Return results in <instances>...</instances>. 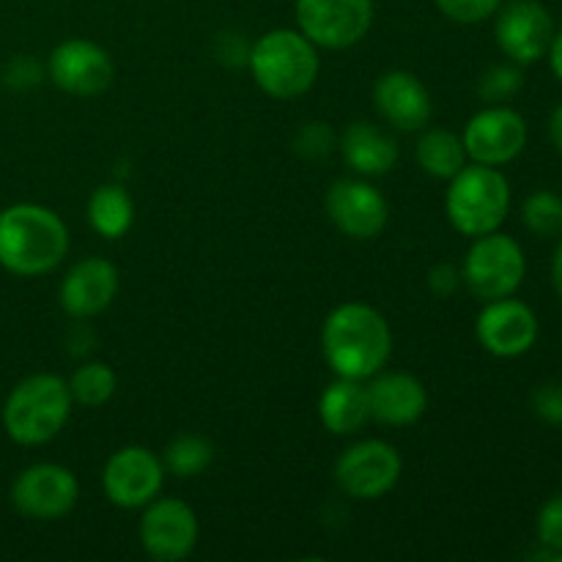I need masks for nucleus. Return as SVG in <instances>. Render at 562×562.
Here are the masks:
<instances>
[{"instance_id":"7","label":"nucleus","mask_w":562,"mask_h":562,"mask_svg":"<svg viewBox=\"0 0 562 562\" xmlns=\"http://www.w3.org/2000/svg\"><path fill=\"white\" fill-rule=\"evenodd\" d=\"M404 461L384 439H362L344 450L335 464L340 492L355 499H382L398 486Z\"/></svg>"},{"instance_id":"4","label":"nucleus","mask_w":562,"mask_h":562,"mask_svg":"<svg viewBox=\"0 0 562 562\" xmlns=\"http://www.w3.org/2000/svg\"><path fill=\"white\" fill-rule=\"evenodd\" d=\"M247 66L256 86L274 99L302 97L311 91L322 71L316 44L291 27L263 33L247 53Z\"/></svg>"},{"instance_id":"10","label":"nucleus","mask_w":562,"mask_h":562,"mask_svg":"<svg viewBox=\"0 0 562 562\" xmlns=\"http://www.w3.org/2000/svg\"><path fill=\"white\" fill-rule=\"evenodd\" d=\"M80 499V483L75 472L60 464H33L11 483V505L25 519L55 521L71 514Z\"/></svg>"},{"instance_id":"16","label":"nucleus","mask_w":562,"mask_h":562,"mask_svg":"<svg viewBox=\"0 0 562 562\" xmlns=\"http://www.w3.org/2000/svg\"><path fill=\"white\" fill-rule=\"evenodd\" d=\"M477 344L494 357H521L536 346L538 340V316L530 305L503 296V300L486 302L475 322Z\"/></svg>"},{"instance_id":"20","label":"nucleus","mask_w":562,"mask_h":562,"mask_svg":"<svg viewBox=\"0 0 562 562\" xmlns=\"http://www.w3.org/2000/svg\"><path fill=\"white\" fill-rule=\"evenodd\" d=\"M344 162L360 176H384L398 165V143L387 132L368 121H355L338 137Z\"/></svg>"},{"instance_id":"24","label":"nucleus","mask_w":562,"mask_h":562,"mask_svg":"<svg viewBox=\"0 0 562 562\" xmlns=\"http://www.w3.org/2000/svg\"><path fill=\"white\" fill-rule=\"evenodd\" d=\"M214 461V448L198 434H181L165 448V472L176 477H195L206 472Z\"/></svg>"},{"instance_id":"34","label":"nucleus","mask_w":562,"mask_h":562,"mask_svg":"<svg viewBox=\"0 0 562 562\" xmlns=\"http://www.w3.org/2000/svg\"><path fill=\"white\" fill-rule=\"evenodd\" d=\"M549 64H552V71L558 80H562V31L554 33L552 38V47H549Z\"/></svg>"},{"instance_id":"30","label":"nucleus","mask_w":562,"mask_h":562,"mask_svg":"<svg viewBox=\"0 0 562 562\" xmlns=\"http://www.w3.org/2000/svg\"><path fill=\"white\" fill-rule=\"evenodd\" d=\"M294 146L302 157L318 159V157H327L333 148H338V137L333 135V130H329L327 124H322V121H311V124L302 126V130L296 132Z\"/></svg>"},{"instance_id":"18","label":"nucleus","mask_w":562,"mask_h":562,"mask_svg":"<svg viewBox=\"0 0 562 562\" xmlns=\"http://www.w3.org/2000/svg\"><path fill=\"white\" fill-rule=\"evenodd\" d=\"M373 104L379 115L398 132H423L434 115V102L420 77L412 71H384L373 86Z\"/></svg>"},{"instance_id":"26","label":"nucleus","mask_w":562,"mask_h":562,"mask_svg":"<svg viewBox=\"0 0 562 562\" xmlns=\"http://www.w3.org/2000/svg\"><path fill=\"white\" fill-rule=\"evenodd\" d=\"M521 220L536 236H562V198L552 190H538L521 206Z\"/></svg>"},{"instance_id":"33","label":"nucleus","mask_w":562,"mask_h":562,"mask_svg":"<svg viewBox=\"0 0 562 562\" xmlns=\"http://www.w3.org/2000/svg\"><path fill=\"white\" fill-rule=\"evenodd\" d=\"M38 77H42V69H38L36 60L27 58V55L14 58L9 64V69H5V80H9V86H16V88L36 86Z\"/></svg>"},{"instance_id":"36","label":"nucleus","mask_w":562,"mask_h":562,"mask_svg":"<svg viewBox=\"0 0 562 562\" xmlns=\"http://www.w3.org/2000/svg\"><path fill=\"white\" fill-rule=\"evenodd\" d=\"M552 283H554V289H558V294L562 296V239H560L558 250H554V258H552Z\"/></svg>"},{"instance_id":"1","label":"nucleus","mask_w":562,"mask_h":562,"mask_svg":"<svg viewBox=\"0 0 562 562\" xmlns=\"http://www.w3.org/2000/svg\"><path fill=\"white\" fill-rule=\"evenodd\" d=\"M324 360L344 379H366L384 371L393 355V333L376 307L346 302L327 316L322 329Z\"/></svg>"},{"instance_id":"31","label":"nucleus","mask_w":562,"mask_h":562,"mask_svg":"<svg viewBox=\"0 0 562 562\" xmlns=\"http://www.w3.org/2000/svg\"><path fill=\"white\" fill-rule=\"evenodd\" d=\"M532 409L541 420L562 426V384H541L532 395Z\"/></svg>"},{"instance_id":"27","label":"nucleus","mask_w":562,"mask_h":562,"mask_svg":"<svg viewBox=\"0 0 562 562\" xmlns=\"http://www.w3.org/2000/svg\"><path fill=\"white\" fill-rule=\"evenodd\" d=\"M536 536L538 541H541V547L549 549L543 558L562 560V492L554 494V497L538 510Z\"/></svg>"},{"instance_id":"3","label":"nucleus","mask_w":562,"mask_h":562,"mask_svg":"<svg viewBox=\"0 0 562 562\" xmlns=\"http://www.w3.org/2000/svg\"><path fill=\"white\" fill-rule=\"evenodd\" d=\"M71 398L69 382L55 373L25 376L9 393L3 404V428L11 442L36 448L58 437L69 423Z\"/></svg>"},{"instance_id":"17","label":"nucleus","mask_w":562,"mask_h":562,"mask_svg":"<svg viewBox=\"0 0 562 562\" xmlns=\"http://www.w3.org/2000/svg\"><path fill=\"white\" fill-rule=\"evenodd\" d=\"M119 285V269L108 258H82L60 280V307L77 322H88L113 305Z\"/></svg>"},{"instance_id":"6","label":"nucleus","mask_w":562,"mask_h":562,"mask_svg":"<svg viewBox=\"0 0 562 562\" xmlns=\"http://www.w3.org/2000/svg\"><path fill=\"white\" fill-rule=\"evenodd\" d=\"M527 258L519 241L508 234L475 236L461 267V283L483 302L514 296L525 283Z\"/></svg>"},{"instance_id":"32","label":"nucleus","mask_w":562,"mask_h":562,"mask_svg":"<svg viewBox=\"0 0 562 562\" xmlns=\"http://www.w3.org/2000/svg\"><path fill=\"white\" fill-rule=\"evenodd\" d=\"M461 285V269H456L453 263H437V267L428 272V289L439 296H450Z\"/></svg>"},{"instance_id":"25","label":"nucleus","mask_w":562,"mask_h":562,"mask_svg":"<svg viewBox=\"0 0 562 562\" xmlns=\"http://www.w3.org/2000/svg\"><path fill=\"white\" fill-rule=\"evenodd\" d=\"M115 387H119V379H115L113 368L104 366V362H82L69 379L75 404L88 406V409L108 404L115 395Z\"/></svg>"},{"instance_id":"29","label":"nucleus","mask_w":562,"mask_h":562,"mask_svg":"<svg viewBox=\"0 0 562 562\" xmlns=\"http://www.w3.org/2000/svg\"><path fill=\"white\" fill-rule=\"evenodd\" d=\"M503 5V0H437V9L448 20L461 22V25H475V22L494 16Z\"/></svg>"},{"instance_id":"21","label":"nucleus","mask_w":562,"mask_h":562,"mask_svg":"<svg viewBox=\"0 0 562 562\" xmlns=\"http://www.w3.org/2000/svg\"><path fill=\"white\" fill-rule=\"evenodd\" d=\"M318 417L335 437H351V434L362 431L371 420L368 387L360 379L338 376L318 398Z\"/></svg>"},{"instance_id":"28","label":"nucleus","mask_w":562,"mask_h":562,"mask_svg":"<svg viewBox=\"0 0 562 562\" xmlns=\"http://www.w3.org/2000/svg\"><path fill=\"white\" fill-rule=\"evenodd\" d=\"M525 86V77L516 66H494L486 75L481 77V86H477V93L486 99L488 104H499L505 99L516 97L519 88Z\"/></svg>"},{"instance_id":"9","label":"nucleus","mask_w":562,"mask_h":562,"mask_svg":"<svg viewBox=\"0 0 562 562\" xmlns=\"http://www.w3.org/2000/svg\"><path fill=\"white\" fill-rule=\"evenodd\" d=\"M165 483V464L157 453L140 445L115 450L102 470L104 497L124 510L146 508L159 497Z\"/></svg>"},{"instance_id":"2","label":"nucleus","mask_w":562,"mask_h":562,"mask_svg":"<svg viewBox=\"0 0 562 562\" xmlns=\"http://www.w3.org/2000/svg\"><path fill=\"white\" fill-rule=\"evenodd\" d=\"M69 252V228L42 203H14L0 212V267L16 278H38Z\"/></svg>"},{"instance_id":"23","label":"nucleus","mask_w":562,"mask_h":562,"mask_svg":"<svg viewBox=\"0 0 562 562\" xmlns=\"http://www.w3.org/2000/svg\"><path fill=\"white\" fill-rule=\"evenodd\" d=\"M417 165L434 179L450 181L467 165V148L461 135L450 130H426L417 140Z\"/></svg>"},{"instance_id":"8","label":"nucleus","mask_w":562,"mask_h":562,"mask_svg":"<svg viewBox=\"0 0 562 562\" xmlns=\"http://www.w3.org/2000/svg\"><path fill=\"white\" fill-rule=\"evenodd\" d=\"M296 25L316 47H355L373 25V0H296Z\"/></svg>"},{"instance_id":"11","label":"nucleus","mask_w":562,"mask_h":562,"mask_svg":"<svg viewBox=\"0 0 562 562\" xmlns=\"http://www.w3.org/2000/svg\"><path fill=\"white\" fill-rule=\"evenodd\" d=\"M198 516L184 499H151L143 508L140 536L143 552L157 562H179L190 558L198 543Z\"/></svg>"},{"instance_id":"19","label":"nucleus","mask_w":562,"mask_h":562,"mask_svg":"<svg viewBox=\"0 0 562 562\" xmlns=\"http://www.w3.org/2000/svg\"><path fill=\"white\" fill-rule=\"evenodd\" d=\"M368 401H371V420L393 428L415 426L428 409L426 384L404 371H379L376 376H371Z\"/></svg>"},{"instance_id":"14","label":"nucleus","mask_w":562,"mask_h":562,"mask_svg":"<svg viewBox=\"0 0 562 562\" xmlns=\"http://www.w3.org/2000/svg\"><path fill=\"white\" fill-rule=\"evenodd\" d=\"M327 214L349 239H376L390 223L387 198L362 179H338L327 192Z\"/></svg>"},{"instance_id":"5","label":"nucleus","mask_w":562,"mask_h":562,"mask_svg":"<svg viewBox=\"0 0 562 562\" xmlns=\"http://www.w3.org/2000/svg\"><path fill=\"white\" fill-rule=\"evenodd\" d=\"M510 209V184L499 168L472 162L464 165L445 192V212L459 234L475 236L499 231Z\"/></svg>"},{"instance_id":"12","label":"nucleus","mask_w":562,"mask_h":562,"mask_svg":"<svg viewBox=\"0 0 562 562\" xmlns=\"http://www.w3.org/2000/svg\"><path fill=\"white\" fill-rule=\"evenodd\" d=\"M461 140L472 162L499 168V165L514 162L525 151L527 121L514 108L488 104L467 121Z\"/></svg>"},{"instance_id":"13","label":"nucleus","mask_w":562,"mask_h":562,"mask_svg":"<svg viewBox=\"0 0 562 562\" xmlns=\"http://www.w3.org/2000/svg\"><path fill=\"white\" fill-rule=\"evenodd\" d=\"M49 80L71 97H99L115 77L113 58L88 38H66L49 53Z\"/></svg>"},{"instance_id":"35","label":"nucleus","mask_w":562,"mask_h":562,"mask_svg":"<svg viewBox=\"0 0 562 562\" xmlns=\"http://www.w3.org/2000/svg\"><path fill=\"white\" fill-rule=\"evenodd\" d=\"M549 137H552L554 148L562 154V104L554 110L552 119H549Z\"/></svg>"},{"instance_id":"22","label":"nucleus","mask_w":562,"mask_h":562,"mask_svg":"<svg viewBox=\"0 0 562 562\" xmlns=\"http://www.w3.org/2000/svg\"><path fill=\"white\" fill-rule=\"evenodd\" d=\"M88 223L102 239H121L135 223V203L121 184H102L88 198Z\"/></svg>"},{"instance_id":"15","label":"nucleus","mask_w":562,"mask_h":562,"mask_svg":"<svg viewBox=\"0 0 562 562\" xmlns=\"http://www.w3.org/2000/svg\"><path fill=\"white\" fill-rule=\"evenodd\" d=\"M499 49L514 64L530 66L547 58L554 38L552 14L538 0H514L505 5L494 25Z\"/></svg>"}]
</instances>
